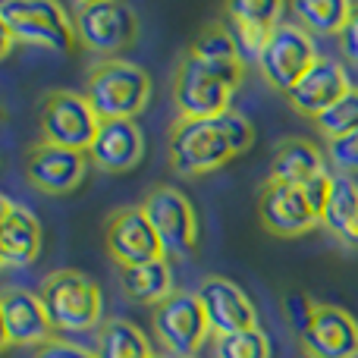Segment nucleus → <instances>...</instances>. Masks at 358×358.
I'll list each match as a JSON object with an SVG mask.
<instances>
[{
    "label": "nucleus",
    "mask_w": 358,
    "mask_h": 358,
    "mask_svg": "<svg viewBox=\"0 0 358 358\" xmlns=\"http://www.w3.org/2000/svg\"><path fill=\"white\" fill-rule=\"evenodd\" d=\"M255 145V126L239 110L210 120H173L167 136V161L176 176H204L220 170Z\"/></svg>",
    "instance_id": "nucleus-1"
},
{
    "label": "nucleus",
    "mask_w": 358,
    "mask_h": 358,
    "mask_svg": "<svg viewBox=\"0 0 358 358\" xmlns=\"http://www.w3.org/2000/svg\"><path fill=\"white\" fill-rule=\"evenodd\" d=\"M0 54H10L13 44L44 48L54 54H73L76 25L73 16L54 0H3L0 3Z\"/></svg>",
    "instance_id": "nucleus-2"
},
{
    "label": "nucleus",
    "mask_w": 358,
    "mask_h": 358,
    "mask_svg": "<svg viewBox=\"0 0 358 358\" xmlns=\"http://www.w3.org/2000/svg\"><path fill=\"white\" fill-rule=\"evenodd\" d=\"M85 98L101 120H136L151 101V76L132 60H98L88 69Z\"/></svg>",
    "instance_id": "nucleus-3"
},
{
    "label": "nucleus",
    "mask_w": 358,
    "mask_h": 358,
    "mask_svg": "<svg viewBox=\"0 0 358 358\" xmlns=\"http://www.w3.org/2000/svg\"><path fill=\"white\" fill-rule=\"evenodd\" d=\"M38 296L44 302L50 324L57 330H69V334H82V330L98 327L101 321V289L92 277L79 271H50L38 286Z\"/></svg>",
    "instance_id": "nucleus-4"
},
{
    "label": "nucleus",
    "mask_w": 358,
    "mask_h": 358,
    "mask_svg": "<svg viewBox=\"0 0 358 358\" xmlns=\"http://www.w3.org/2000/svg\"><path fill=\"white\" fill-rule=\"evenodd\" d=\"M76 38L101 60H117L138 38V13L120 0H82L73 6Z\"/></svg>",
    "instance_id": "nucleus-5"
},
{
    "label": "nucleus",
    "mask_w": 358,
    "mask_h": 358,
    "mask_svg": "<svg viewBox=\"0 0 358 358\" xmlns=\"http://www.w3.org/2000/svg\"><path fill=\"white\" fill-rule=\"evenodd\" d=\"M170 94H173L176 120H210L233 110L236 85L227 76L217 73L214 66H208L198 57H192L189 50H182L176 60Z\"/></svg>",
    "instance_id": "nucleus-6"
},
{
    "label": "nucleus",
    "mask_w": 358,
    "mask_h": 358,
    "mask_svg": "<svg viewBox=\"0 0 358 358\" xmlns=\"http://www.w3.org/2000/svg\"><path fill=\"white\" fill-rule=\"evenodd\" d=\"M98 126L101 117L88 104L85 94L73 92V88H50V92L41 94V104H38L41 142L88 155L94 136H98Z\"/></svg>",
    "instance_id": "nucleus-7"
},
{
    "label": "nucleus",
    "mask_w": 358,
    "mask_h": 358,
    "mask_svg": "<svg viewBox=\"0 0 358 358\" xmlns=\"http://www.w3.org/2000/svg\"><path fill=\"white\" fill-rule=\"evenodd\" d=\"M315 63H317L315 38L299 22H286V19L271 31V38L261 44L258 57H255L261 79L280 94H289Z\"/></svg>",
    "instance_id": "nucleus-8"
},
{
    "label": "nucleus",
    "mask_w": 358,
    "mask_h": 358,
    "mask_svg": "<svg viewBox=\"0 0 358 358\" xmlns=\"http://www.w3.org/2000/svg\"><path fill=\"white\" fill-rule=\"evenodd\" d=\"M142 210L151 220L167 258H189L198 248V217L185 192L176 185H151L142 198Z\"/></svg>",
    "instance_id": "nucleus-9"
},
{
    "label": "nucleus",
    "mask_w": 358,
    "mask_h": 358,
    "mask_svg": "<svg viewBox=\"0 0 358 358\" xmlns=\"http://www.w3.org/2000/svg\"><path fill=\"white\" fill-rule=\"evenodd\" d=\"M151 330H155V340L161 343V349L173 358L198 355L204 340L210 336L201 302L189 289H176L157 308H151Z\"/></svg>",
    "instance_id": "nucleus-10"
},
{
    "label": "nucleus",
    "mask_w": 358,
    "mask_h": 358,
    "mask_svg": "<svg viewBox=\"0 0 358 358\" xmlns=\"http://www.w3.org/2000/svg\"><path fill=\"white\" fill-rule=\"evenodd\" d=\"M258 223L264 233L277 239H296L321 227V214L305 195L302 185H286L277 179H264L258 189Z\"/></svg>",
    "instance_id": "nucleus-11"
},
{
    "label": "nucleus",
    "mask_w": 358,
    "mask_h": 358,
    "mask_svg": "<svg viewBox=\"0 0 358 358\" xmlns=\"http://www.w3.org/2000/svg\"><path fill=\"white\" fill-rule=\"evenodd\" d=\"M104 248L113 261L123 267H136V264H148V261L167 258L164 245L157 239L151 220L145 217L142 204H123L113 208L104 220Z\"/></svg>",
    "instance_id": "nucleus-12"
},
{
    "label": "nucleus",
    "mask_w": 358,
    "mask_h": 358,
    "mask_svg": "<svg viewBox=\"0 0 358 358\" xmlns=\"http://www.w3.org/2000/svg\"><path fill=\"white\" fill-rule=\"evenodd\" d=\"M0 317H3V349H41L54 343L57 327L44 311L41 296L22 289V286H3L0 292Z\"/></svg>",
    "instance_id": "nucleus-13"
},
{
    "label": "nucleus",
    "mask_w": 358,
    "mask_h": 358,
    "mask_svg": "<svg viewBox=\"0 0 358 358\" xmlns=\"http://www.w3.org/2000/svg\"><path fill=\"white\" fill-rule=\"evenodd\" d=\"M88 164L92 161L85 151L60 148V145H48L38 138L25 151V182L41 195H69L82 185Z\"/></svg>",
    "instance_id": "nucleus-14"
},
{
    "label": "nucleus",
    "mask_w": 358,
    "mask_h": 358,
    "mask_svg": "<svg viewBox=\"0 0 358 358\" xmlns=\"http://www.w3.org/2000/svg\"><path fill=\"white\" fill-rule=\"evenodd\" d=\"M195 296L204 308V317H208V327L214 334V340L258 327V308H255L252 299L233 280L204 277L201 286L195 289Z\"/></svg>",
    "instance_id": "nucleus-15"
},
{
    "label": "nucleus",
    "mask_w": 358,
    "mask_h": 358,
    "mask_svg": "<svg viewBox=\"0 0 358 358\" xmlns=\"http://www.w3.org/2000/svg\"><path fill=\"white\" fill-rule=\"evenodd\" d=\"M299 340L308 358H358V321L340 305L317 302Z\"/></svg>",
    "instance_id": "nucleus-16"
},
{
    "label": "nucleus",
    "mask_w": 358,
    "mask_h": 358,
    "mask_svg": "<svg viewBox=\"0 0 358 358\" xmlns=\"http://www.w3.org/2000/svg\"><path fill=\"white\" fill-rule=\"evenodd\" d=\"M145 157V132L136 120H101L88 161L101 173H129Z\"/></svg>",
    "instance_id": "nucleus-17"
},
{
    "label": "nucleus",
    "mask_w": 358,
    "mask_h": 358,
    "mask_svg": "<svg viewBox=\"0 0 358 358\" xmlns=\"http://www.w3.org/2000/svg\"><path fill=\"white\" fill-rule=\"evenodd\" d=\"M349 88H352V82H349L346 66L330 60V57H317V63L302 76V82L286 94V101H289V107L299 113V117H308L311 123H315L324 110H330V107L349 92Z\"/></svg>",
    "instance_id": "nucleus-18"
},
{
    "label": "nucleus",
    "mask_w": 358,
    "mask_h": 358,
    "mask_svg": "<svg viewBox=\"0 0 358 358\" xmlns=\"http://www.w3.org/2000/svg\"><path fill=\"white\" fill-rule=\"evenodd\" d=\"M44 245L41 220L29 208L13 198L0 201V264L3 267H29L38 261Z\"/></svg>",
    "instance_id": "nucleus-19"
},
{
    "label": "nucleus",
    "mask_w": 358,
    "mask_h": 358,
    "mask_svg": "<svg viewBox=\"0 0 358 358\" xmlns=\"http://www.w3.org/2000/svg\"><path fill=\"white\" fill-rule=\"evenodd\" d=\"M283 10L286 6L280 0H236V3L223 6V16L233 25V35L239 38L242 54L255 60L261 44L283 22Z\"/></svg>",
    "instance_id": "nucleus-20"
},
{
    "label": "nucleus",
    "mask_w": 358,
    "mask_h": 358,
    "mask_svg": "<svg viewBox=\"0 0 358 358\" xmlns=\"http://www.w3.org/2000/svg\"><path fill=\"white\" fill-rule=\"evenodd\" d=\"M185 50H189L192 57H198L201 63L214 66L220 76H227L236 88L242 85V79H245V73H248V60H245V54H242L239 38L223 22H208L192 38V44Z\"/></svg>",
    "instance_id": "nucleus-21"
},
{
    "label": "nucleus",
    "mask_w": 358,
    "mask_h": 358,
    "mask_svg": "<svg viewBox=\"0 0 358 358\" xmlns=\"http://www.w3.org/2000/svg\"><path fill=\"white\" fill-rule=\"evenodd\" d=\"M327 173V155L317 148L311 138L302 136H286L273 145V157H271V176L277 182L286 185H308L317 176Z\"/></svg>",
    "instance_id": "nucleus-22"
},
{
    "label": "nucleus",
    "mask_w": 358,
    "mask_h": 358,
    "mask_svg": "<svg viewBox=\"0 0 358 358\" xmlns=\"http://www.w3.org/2000/svg\"><path fill=\"white\" fill-rule=\"evenodd\" d=\"M120 289L129 302L136 305H157L164 299L173 296V267H170V258H157L148 261V264H136V267H123L120 271Z\"/></svg>",
    "instance_id": "nucleus-23"
},
{
    "label": "nucleus",
    "mask_w": 358,
    "mask_h": 358,
    "mask_svg": "<svg viewBox=\"0 0 358 358\" xmlns=\"http://www.w3.org/2000/svg\"><path fill=\"white\" fill-rule=\"evenodd\" d=\"M94 355L98 358H155L148 336L132 321H126V317H107L101 324Z\"/></svg>",
    "instance_id": "nucleus-24"
},
{
    "label": "nucleus",
    "mask_w": 358,
    "mask_h": 358,
    "mask_svg": "<svg viewBox=\"0 0 358 358\" xmlns=\"http://www.w3.org/2000/svg\"><path fill=\"white\" fill-rule=\"evenodd\" d=\"M352 6L349 0H292L289 10L296 16V22L305 31H315V35H343L349 16H352Z\"/></svg>",
    "instance_id": "nucleus-25"
},
{
    "label": "nucleus",
    "mask_w": 358,
    "mask_h": 358,
    "mask_svg": "<svg viewBox=\"0 0 358 358\" xmlns=\"http://www.w3.org/2000/svg\"><path fill=\"white\" fill-rule=\"evenodd\" d=\"M358 217V182L352 176L334 173V185H330V198L321 210V227L327 229L334 239H340Z\"/></svg>",
    "instance_id": "nucleus-26"
},
{
    "label": "nucleus",
    "mask_w": 358,
    "mask_h": 358,
    "mask_svg": "<svg viewBox=\"0 0 358 358\" xmlns=\"http://www.w3.org/2000/svg\"><path fill=\"white\" fill-rule=\"evenodd\" d=\"M315 129L324 136V142L349 136V132L358 129V85H352L330 110H324L321 117L315 120Z\"/></svg>",
    "instance_id": "nucleus-27"
},
{
    "label": "nucleus",
    "mask_w": 358,
    "mask_h": 358,
    "mask_svg": "<svg viewBox=\"0 0 358 358\" xmlns=\"http://www.w3.org/2000/svg\"><path fill=\"white\" fill-rule=\"evenodd\" d=\"M217 358H271V340L261 327L242 330V334H229L214 340Z\"/></svg>",
    "instance_id": "nucleus-28"
},
{
    "label": "nucleus",
    "mask_w": 358,
    "mask_h": 358,
    "mask_svg": "<svg viewBox=\"0 0 358 358\" xmlns=\"http://www.w3.org/2000/svg\"><path fill=\"white\" fill-rule=\"evenodd\" d=\"M324 155H327L330 167L343 176H358V129L349 132V136H340V138H330L324 142Z\"/></svg>",
    "instance_id": "nucleus-29"
},
{
    "label": "nucleus",
    "mask_w": 358,
    "mask_h": 358,
    "mask_svg": "<svg viewBox=\"0 0 358 358\" xmlns=\"http://www.w3.org/2000/svg\"><path fill=\"white\" fill-rule=\"evenodd\" d=\"M315 305H317L315 299L302 296V292H289V296H286V302H283V311H286V317H289L292 330H296L299 336H302V330L308 327L311 315H315Z\"/></svg>",
    "instance_id": "nucleus-30"
},
{
    "label": "nucleus",
    "mask_w": 358,
    "mask_h": 358,
    "mask_svg": "<svg viewBox=\"0 0 358 358\" xmlns=\"http://www.w3.org/2000/svg\"><path fill=\"white\" fill-rule=\"evenodd\" d=\"M31 358H98L92 352V349L79 346V343H69V340H54L48 343V346L35 349V355Z\"/></svg>",
    "instance_id": "nucleus-31"
},
{
    "label": "nucleus",
    "mask_w": 358,
    "mask_h": 358,
    "mask_svg": "<svg viewBox=\"0 0 358 358\" xmlns=\"http://www.w3.org/2000/svg\"><path fill=\"white\" fill-rule=\"evenodd\" d=\"M340 48H343V54H346V60L352 63V66H358V3L352 6V16H349L346 29H343V35H340Z\"/></svg>",
    "instance_id": "nucleus-32"
},
{
    "label": "nucleus",
    "mask_w": 358,
    "mask_h": 358,
    "mask_svg": "<svg viewBox=\"0 0 358 358\" xmlns=\"http://www.w3.org/2000/svg\"><path fill=\"white\" fill-rule=\"evenodd\" d=\"M336 242H340V245H346V248H358V217H355L352 223H349V229H346V233H343Z\"/></svg>",
    "instance_id": "nucleus-33"
},
{
    "label": "nucleus",
    "mask_w": 358,
    "mask_h": 358,
    "mask_svg": "<svg viewBox=\"0 0 358 358\" xmlns=\"http://www.w3.org/2000/svg\"><path fill=\"white\" fill-rule=\"evenodd\" d=\"M189 358H204V355H201V352H198V355H189Z\"/></svg>",
    "instance_id": "nucleus-34"
},
{
    "label": "nucleus",
    "mask_w": 358,
    "mask_h": 358,
    "mask_svg": "<svg viewBox=\"0 0 358 358\" xmlns=\"http://www.w3.org/2000/svg\"><path fill=\"white\" fill-rule=\"evenodd\" d=\"M155 358H164V355H155Z\"/></svg>",
    "instance_id": "nucleus-35"
}]
</instances>
